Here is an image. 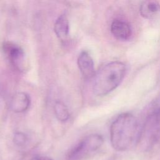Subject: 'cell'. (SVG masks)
Segmentation results:
<instances>
[{"label":"cell","instance_id":"6da1fadb","mask_svg":"<svg viewBox=\"0 0 160 160\" xmlns=\"http://www.w3.org/2000/svg\"><path fill=\"white\" fill-rule=\"evenodd\" d=\"M141 131V123L132 114H119L111 123L110 141L117 151H126L138 145Z\"/></svg>","mask_w":160,"mask_h":160},{"label":"cell","instance_id":"7a4b0ae2","mask_svg":"<svg viewBox=\"0 0 160 160\" xmlns=\"http://www.w3.org/2000/svg\"><path fill=\"white\" fill-rule=\"evenodd\" d=\"M126 72L125 64L118 61L108 62L102 66L94 76V94L102 96L114 91L123 80Z\"/></svg>","mask_w":160,"mask_h":160},{"label":"cell","instance_id":"3957f363","mask_svg":"<svg viewBox=\"0 0 160 160\" xmlns=\"http://www.w3.org/2000/svg\"><path fill=\"white\" fill-rule=\"evenodd\" d=\"M160 141V97L154 100L141 123L138 145L144 151L152 149Z\"/></svg>","mask_w":160,"mask_h":160},{"label":"cell","instance_id":"277c9868","mask_svg":"<svg viewBox=\"0 0 160 160\" xmlns=\"http://www.w3.org/2000/svg\"><path fill=\"white\" fill-rule=\"evenodd\" d=\"M104 139L98 134H92L83 138L68 153L67 160H82L98 150L103 144Z\"/></svg>","mask_w":160,"mask_h":160},{"label":"cell","instance_id":"5b68a950","mask_svg":"<svg viewBox=\"0 0 160 160\" xmlns=\"http://www.w3.org/2000/svg\"><path fill=\"white\" fill-rule=\"evenodd\" d=\"M3 51L11 64L18 71L26 69V57L23 49L18 44L6 42L2 45Z\"/></svg>","mask_w":160,"mask_h":160},{"label":"cell","instance_id":"8992f818","mask_svg":"<svg viewBox=\"0 0 160 160\" xmlns=\"http://www.w3.org/2000/svg\"><path fill=\"white\" fill-rule=\"evenodd\" d=\"M111 32L116 39L121 41L129 39L132 34L129 23L121 19H115L112 21L111 24Z\"/></svg>","mask_w":160,"mask_h":160},{"label":"cell","instance_id":"52a82bcc","mask_svg":"<svg viewBox=\"0 0 160 160\" xmlns=\"http://www.w3.org/2000/svg\"><path fill=\"white\" fill-rule=\"evenodd\" d=\"M78 66L81 74L86 79L94 77V64L91 55L87 51H82L78 58Z\"/></svg>","mask_w":160,"mask_h":160},{"label":"cell","instance_id":"ba28073f","mask_svg":"<svg viewBox=\"0 0 160 160\" xmlns=\"http://www.w3.org/2000/svg\"><path fill=\"white\" fill-rule=\"evenodd\" d=\"M31 104L29 96L24 92H19L13 95L10 102L11 109L16 113L27 111Z\"/></svg>","mask_w":160,"mask_h":160},{"label":"cell","instance_id":"9c48e42d","mask_svg":"<svg viewBox=\"0 0 160 160\" xmlns=\"http://www.w3.org/2000/svg\"><path fill=\"white\" fill-rule=\"evenodd\" d=\"M140 14L146 19L155 18L160 14V4L156 1H145L139 6Z\"/></svg>","mask_w":160,"mask_h":160},{"label":"cell","instance_id":"30bf717a","mask_svg":"<svg viewBox=\"0 0 160 160\" xmlns=\"http://www.w3.org/2000/svg\"><path fill=\"white\" fill-rule=\"evenodd\" d=\"M54 31L57 37L61 40L64 41L67 39L69 32V23L65 14H62L58 18L54 23Z\"/></svg>","mask_w":160,"mask_h":160},{"label":"cell","instance_id":"8fae6325","mask_svg":"<svg viewBox=\"0 0 160 160\" xmlns=\"http://www.w3.org/2000/svg\"><path fill=\"white\" fill-rule=\"evenodd\" d=\"M54 111L56 118L61 122H66L70 118V114L67 106L61 101H56L55 102Z\"/></svg>","mask_w":160,"mask_h":160},{"label":"cell","instance_id":"7c38bea8","mask_svg":"<svg viewBox=\"0 0 160 160\" xmlns=\"http://www.w3.org/2000/svg\"><path fill=\"white\" fill-rule=\"evenodd\" d=\"M13 140L16 144L21 146L26 143L28 141V137L24 133L22 132H17L14 135Z\"/></svg>","mask_w":160,"mask_h":160},{"label":"cell","instance_id":"4fadbf2b","mask_svg":"<svg viewBox=\"0 0 160 160\" xmlns=\"http://www.w3.org/2000/svg\"><path fill=\"white\" fill-rule=\"evenodd\" d=\"M34 160H52V159L48 157H39V158H36Z\"/></svg>","mask_w":160,"mask_h":160},{"label":"cell","instance_id":"5bb4252c","mask_svg":"<svg viewBox=\"0 0 160 160\" xmlns=\"http://www.w3.org/2000/svg\"><path fill=\"white\" fill-rule=\"evenodd\" d=\"M107 160H117V158L116 156H112V157L109 158V159H108Z\"/></svg>","mask_w":160,"mask_h":160}]
</instances>
